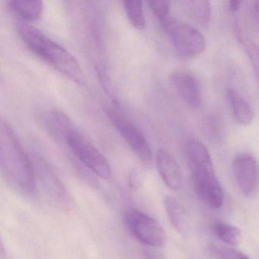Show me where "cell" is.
Masks as SVG:
<instances>
[{"label":"cell","instance_id":"10","mask_svg":"<svg viewBox=\"0 0 259 259\" xmlns=\"http://www.w3.org/2000/svg\"><path fill=\"white\" fill-rule=\"evenodd\" d=\"M170 82L182 99L192 108L198 109L202 105L201 84L196 77L184 70L172 72Z\"/></svg>","mask_w":259,"mask_h":259},{"label":"cell","instance_id":"11","mask_svg":"<svg viewBox=\"0 0 259 259\" xmlns=\"http://www.w3.org/2000/svg\"><path fill=\"white\" fill-rule=\"evenodd\" d=\"M156 166L163 183L172 190H179L183 186L180 166L174 156L166 150L159 149L156 153Z\"/></svg>","mask_w":259,"mask_h":259},{"label":"cell","instance_id":"18","mask_svg":"<svg viewBox=\"0 0 259 259\" xmlns=\"http://www.w3.org/2000/svg\"><path fill=\"white\" fill-rule=\"evenodd\" d=\"M186 10L192 19L198 23L207 24L210 19L211 9L208 1L204 0H190L184 3Z\"/></svg>","mask_w":259,"mask_h":259},{"label":"cell","instance_id":"19","mask_svg":"<svg viewBox=\"0 0 259 259\" xmlns=\"http://www.w3.org/2000/svg\"><path fill=\"white\" fill-rule=\"evenodd\" d=\"M124 9L128 20L134 28L143 30L145 27L143 4L141 1H124Z\"/></svg>","mask_w":259,"mask_h":259},{"label":"cell","instance_id":"24","mask_svg":"<svg viewBox=\"0 0 259 259\" xmlns=\"http://www.w3.org/2000/svg\"><path fill=\"white\" fill-rule=\"evenodd\" d=\"M145 254L146 259H164V257H162L160 254L151 252V251H146Z\"/></svg>","mask_w":259,"mask_h":259},{"label":"cell","instance_id":"9","mask_svg":"<svg viewBox=\"0 0 259 259\" xmlns=\"http://www.w3.org/2000/svg\"><path fill=\"white\" fill-rule=\"evenodd\" d=\"M37 176L50 201L60 208H69L71 198L64 185L44 160L36 163Z\"/></svg>","mask_w":259,"mask_h":259},{"label":"cell","instance_id":"15","mask_svg":"<svg viewBox=\"0 0 259 259\" xmlns=\"http://www.w3.org/2000/svg\"><path fill=\"white\" fill-rule=\"evenodd\" d=\"M9 6L15 14L28 22L38 20L44 11V4L40 0H11Z\"/></svg>","mask_w":259,"mask_h":259},{"label":"cell","instance_id":"13","mask_svg":"<svg viewBox=\"0 0 259 259\" xmlns=\"http://www.w3.org/2000/svg\"><path fill=\"white\" fill-rule=\"evenodd\" d=\"M227 96L235 119L241 125H249L252 122L254 113L246 100L233 89H228Z\"/></svg>","mask_w":259,"mask_h":259},{"label":"cell","instance_id":"5","mask_svg":"<svg viewBox=\"0 0 259 259\" xmlns=\"http://www.w3.org/2000/svg\"><path fill=\"white\" fill-rule=\"evenodd\" d=\"M66 143L81 163L100 178L108 180L111 177V167L106 157L76 128L69 135Z\"/></svg>","mask_w":259,"mask_h":259},{"label":"cell","instance_id":"21","mask_svg":"<svg viewBox=\"0 0 259 259\" xmlns=\"http://www.w3.org/2000/svg\"><path fill=\"white\" fill-rule=\"evenodd\" d=\"M149 8L151 9L154 16L161 22L163 19L170 16V2L163 0H156L148 3Z\"/></svg>","mask_w":259,"mask_h":259},{"label":"cell","instance_id":"14","mask_svg":"<svg viewBox=\"0 0 259 259\" xmlns=\"http://www.w3.org/2000/svg\"><path fill=\"white\" fill-rule=\"evenodd\" d=\"M186 152L192 169L213 166L207 147L200 141H189L186 143Z\"/></svg>","mask_w":259,"mask_h":259},{"label":"cell","instance_id":"22","mask_svg":"<svg viewBox=\"0 0 259 259\" xmlns=\"http://www.w3.org/2000/svg\"><path fill=\"white\" fill-rule=\"evenodd\" d=\"M143 182V176L137 169H133L128 175V184L133 189H138L142 186Z\"/></svg>","mask_w":259,"mask_h":259},{"label":"cell","instance_id":"7","mask_svg":"<svg viewBox=\"0 0 259 259\" xmlns=\"http://www.w3.org/2000/svg\"><path fill=\"white\" fill-rule=\"evenodd\" d=\"M194 187L200 199L208 207L219 209L224 202V193L214 168L192 170Z\"/></svg>","mask_w":259,"mask_h":259},{"label":"cell","instance_id":"2","mask_svg":"<svg viewBox=\"0 0 259 259\" xmlns=\"http://www.w3.org/2000/svg\"><path fill=\"white\" fill-rule=\"evenodd\" d=\"M0 166L3 174L15 189L31 194L35 191L34 169L8 123L0 125Z\"/></svg>","mask_w":259,"mask_h":259},{"label":"cell","instance_id":"1","mask_svg":"<svg viewBox=\"0 0 259 259\" xmlns=\"http://www.w3.org/2000/svg\"><path fill=\"white\" fill-rule=\"evenodd\" d=\"M17 31L27 48L34 55L77 84L85 83L81 66L67 50L28 24H18Z\"/></svg>","mask_w":259,"mask_h":259},{"label":"cell","instance_id":"20","mask_svg":"<svg viewBox=\"0 0 259 259\" xmlns=\"http://www.w3.org/2000/svg\"><path fill=\"white\" fill-rule=\"evenodd\" d=\"M210 251L216 259H250L248 256L242 251L230 246L211 245Z\"/></svg>","mask_w":259,"mask_h":259},{"label":"cell","instance_id":"12","mask_svg":"<svg viewBox=\"0 0 259 259\" xmlns=\"http://www.w3.org/2000/svg\"><path fill=\"white\" fill-rule=\"evenodd\" d=\"M42 123L48 133L56 140L66 142L75 127L63 112L51 110L42 116Z\"/></svg>","mask_w":259,"mask_h":259},{"label":"cell","instance_id":"23","mask_svg":"<svg viewBox=\"0 0 259 259\" xmlns=\"http://www.w3.org/2000/svg\"><path fill=\"white\" fill-rule=\"evenodd\" d=\"M243 3L242 1H238V0L230 1L229 3V10H230V13H233V14L237 13L240 10Z\"/></svg>","mask_w":259,"mask_h":259},{"label":"cell","instance_id":"6","mask_svg":"<svg viewBox=\"0 0 259 259\" xmlns=\"http://www.w3.org/2000/svg\"><path fill=\"white\" fill-rule=\"evenodd\" d=\"M107 115L137 157L146 164L151 163L152 154L149 144L143 133L114 109H107Z\"/></svg>","mask_w":259,"mask_h":259},{"label":"cell","instance_id":"8","mask_svg":"<svg viewBox=\"0 0 259 259\" xmlns=\"http://www.w3.org/2000/svg\"><path fill=\"white\" fill-rule=\"evenodd\" d=\"M233 176L239 190L245 197L254 196L258 186V165L251 154H238L233 159Z\"/></svg>","mask_w":259,"mask_h":259},{"label":"cell","instance_id":"17","mask_svg":"<svg viewBox=\"0 0 259 259\" xmlns=\"http://www.w3.org/2000/svg\"><path fill=\"white\" fill-rule=\"evenodd\" d=\"M215 236L221 241L230 245L236 246L242 240V232L238 227L224 222H215L212 226Z\"/></svg>","mask_w":259,"mask_h":259},{"label":"cell","instance_id":"16","mask_svg":"<svg viewBox=\"0 0 259 259\" xmlns=\"http://www.w3.org/2000/svg\"><path fill=\"white\" fill-rule=\"evenodd\" d=\"M164 207L171 225L179 233L184 234L188 228V217L184 207L171 196L164 198Z\"/></svg>","mask_w":259,"mask_h":259},{"label":"cell","instance_id":"3","mask_svg":"<svg viewBox=\"0 0 259 259\" xmlns=\"http://www.w3.org/2000/svg\"><path fill=\"white\" fill-rule=\"evenodd\" d=\"M176 51L186 57H195L204 52L205 38L193 27L179 22L169 16L160 22Z\"/></svg>","mask_w":259,"mask_h":259},{"label":"cell","instance_id":"4","mask_svg":"<svg viewBox=\"0 0 259 259\" xmlns=\"http://www.w3.org/2000/svg\"><path fill=\"white\" fill-rule=\"evenodd\" d=\"M127 228L139 242L152 247L162 246L166 233L154 218L137 209H128L124 215Z\"/></svg>","mask_w":259,"mask_h":259}]
</instances>
